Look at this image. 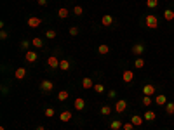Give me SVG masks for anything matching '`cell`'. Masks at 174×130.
I'll return each instance as SVG.
<instances>
[{"label": "cell", "mask_w": 174, "mask_h": 130, "mask_svg": "<svg viewBox=\"0 0 174 130\" xmlns=\"http://www.w3.org/2000/svg\"><path fill=\"white\" fill-rule=\"evenodd\" d=\"M167 103H169V101H167L166 94H157V97H155V104H157V106H166Z\"/></svg>", "instance_id": "52a82bcc"}, {"label": "cell", "mask_w": 174, "mask_h": 130, "mask_svg": "<svg viewBox=\"0 0 174 130\" xmlns=\"http://www.w3.org/2000/svg\"><path fill=\"white\" fill-rule=\"evenodd\" d=\"M164 19L169 21V23L174 21V11L172 9H166V11H164Z\"/></svg>", "instance_id": "e0dca14e"}, {"label": "cell", "mask_w": 174, "mask_h": 130, "mask_svg": "<svg viewBox=\"0 0 174 130\" xmlns=\"http://www.w3.org/2000/svg\"><path fill=\"white\" fill-rule=\"evenodd\" d=\"M143 118H145V122H153V120L157 118V115H155V111L146 109L145 113H143Z\"/></svg>", "instance_id": "8fae6325"}, {"label": "cell", "mask_w": 174, "mask_h": 130, "mask_svg": "<svg viewBox=\"0 0 174 130\" xmlns=\"http://www.w3.org/2000/svg\"><path fill=\"white\" fill-rule=\"evenodd\" d=\"M38 5L45 7V5H47V0H38Z\"/></svg>", "instance_id": "f35d334b"}, {"label": "cell", "mask_w": 174, "mask_h": 130, "mask_svg": "<svg viewBox=\"0 0 174 130\" xmlns=\"http://www.w3.org/2000/svg\"><path fill=\"white\" fill-rule=\"evenodd\" d=\"M82 89H94V82H92V78H89V76L82 78Z\"/></svg>", "instance_id": "7c38bea8"}, {"label": "cell", "mask_w": 174, "mask_h": 130, "mask_svg": "<svg viewBox=\"0 0 174 130\" xmlns=\"http://www.w3.org/2000/svg\"><path fill=\"white\" fill-rule=\"evenodd\" d=\"M113 109L117 111L118 115H122L125 109H127V101H124V99H118L117 103H115V108Z\"/></svg>", "instance_id": "277c9868"}, {"label": "cell", "mask_w": 174, "mask_h": 130, "mask_svg": "<svg viewBox=\"0 0 174 130\" xmlns=\"http://www.w3.org/2000/svg\"><path fill=\"white\" fill-rule=\"evenodd\" d=\"M97 52H99V54H101V55H106V54H108V52H110V47H108L106 43H101V45L97 47Z\"/></svg>", "instance_id": "44dd1931"}, {"label": "cell", "mask_w": 174, "mask_h": 130, "mask_svg": "<svg viewBox=\"0 0 174 130\" xmlns=\"http://www.w3.org/2000/svg\"><path fill=\"white\" fill-rule=\"evenodd\" d=\"M68 90H61V92H59V94H57V99H59V101H66V99H68Z\"/></svg>", "instance_id": "83f0119b"}, {"label": "cell", "mask_w": 174, "mask_h": 130, "mask_svg": "<svg viewBox=\"0 0 174 130\" xmlns=\"http://www.w3.org/2000/svg\"><path fill=\"white\" fill-rule=\"evenodd\" d=\"M59 62H61V61H59V59H57L56 55H51V57H49V59H47V64H49V66H51V68H52V69L59 68Z\"/></svg>", "instance_id": "30bf717a"}, {"label": "cell", "mask_w": 174, "mask_h": 130, "mask_svg": "<svg viewBox=\"0 0 174 130\" xmlns=\"http://www.w3.org/2000/svg\"><path fill=\"white\" fill-rule=\"evenodd\" d=\"M157 5H159V0H146V7L148 9H155Z\"/></svg>", "instance_id": "f1b7e54d"}, {"label": "cell", "mask_w": 174, "mask_h": 130, "mask_svg": "<svg viewBox=\"0 0 174 130\" xmlns=\"http://www.w3.org/2000/svg\"><path fill=\"white\" fill-rule=\"evenodd\" d=\"M37 130H45V128H44V127H42V125H38V127H37Z\"/></svg>", "instance_id": "ab89813d"}, {"label": "cell", "mask_w": 174, "mask_h": 130, "mask_svg": "<svg viewBox=\"0 0 174 130\" xmlns=\"http://www.w3.org/2000/svg\"><path fill=\"white\" fill-rule=\"evenodd\" d=\"M7 36H9V35H7V31H4V30H2V33H0V38H2V40H7Z\"/></svg>", "instance_id": "8d00e7d4"}, {"label": "cell", "mask_w": 174, "mask_h": 130, "mask_svg": "<svg viewBox=\"0 0 174 130\" xmlns=\"http://www.w3.org/2000/svg\"><path fill=\"white\" fill-rule=\"evenodd\" d=\"M146 28H150V30H155V28H159V19H157V16L155 14H148L146 16Z\"/></svg>", "instance_id": "6da1fadb"}, {"label": "cell", "mask_w": 174, "mask_h": 130, "mask_svg": "<svg viewBox=\"0 0 174 130\" xmlns=\"http://www.w3.org/2000/svg\"><path fill=\"white\" fill-rule=\"evenodd\" d=\"M94 90H96L97 94H103V92H104V85H103V83H94Z\"/></svg>", "instance_id": "f546056e"}, {"label": "cell", "mask_w": 174, "mask_h": 130, "mask_svg": "<svg viewBox=\"0 0 174 130\" xmlns=\"http://www.w3.org/2000/svg\"><path fill=\"white\" fill-rule=\"evenodd\" d=\"M25 59H26V62L33 64V62H37V59H38V52H35V50H26V52H25Z\"/></svg>", "instance_id": "7a4b0ae2"}, {"label": "cell", "mask_w": 174, "mask_h": 130, "mask_svg": "<svg viewBox=\"0 0 174 130\" xmlns=\"http://www.w3.org/2000/svg\"><path fill=\"white\" fill-rule=\"evenodd\" d=\"M28 47H30V42H28V40H23V42H21V49L28 50Z\"/></svg>", "instance_id": "d590c367"}, {"label": "cell", "mask_w": 174, "mask_h": 130, "mask_svg": "<svg viewBox=\"0 0 174 130\" xmlns=\"http://www.w3.org/2000/svg\"><path fill=\"white\" fill-rule=\"evenodd\" d=\"M73 14H75V16H82L84 14V9L80 5H75L73 7Z\"/></svg>", "instance_id": "1f68e13d"}, {"label": "cell", "mask_w": 174, "mask_h": 130, "mask_svg": "<svg viewBox=\"0 0 174 130\" xmlns=\"http://www.w3.org/2000/svg\"><path fill=\"white\" fill-rule=\"evenodd\" d=\"M26 24H28L30 28H38V26L42 24V19H40V17H37V16H31V17L28 19Z\"/></svg>", "instance_id": "8992f818"}, {"label": "cell", "mask_w": 174, "mask_h": 130, "mask_svg": "<svg viewBox=\"0 0 174 130\" xmlns=\"http://www.w3.org/2000/svg\"><path fill=\"white\" fill-rule=\"evenodd\" d=\"M131 122H132V125H134V127H141V125L145 123V118L139 116V115H134V116L131 118Z\"/></svg>", "instance_id": "4fadbf2b"}, {"label": "cell", "mask_w": 174, "mask_h": 130, "mask_svg": "<svg viewBox=\"0 0 174 130\" xmlns=\"http://www.w3.org/2000/svg\"><path fill=\"white\" fill-rule=\"evenodd\" d=\"M122 80H124L125 83H131L132 80H134V71H132V69H125L124 73H122Z\"/></svg>", "instance_id": "5b68a950"}, {"label": "cell", "mask_w": 174, "mask_h": 130, "mask_svg": "<svg viewBox=\"0 0 174 130\" xmlns=\"http://www.w3.org/2000/svg\"><path fill=\"white\" fill-rule=\"evenodd\" d=\"M45 36H47V38H56V31L54 30H47V31H45Z\"/></svg>", "instance_id": "d6a6232c"}, {"label": "cell", "mask_w": 174, "mask_h": 130, "mask_svg": "<svg viewBox=\"0 0 174 130\" xmlns=\"http://www.w3.org/2000/svg\"><path fill=\"white\" fill-rule=\"evenodd\" d=\"M164 108H166V113H167V115H174V103H167Z\"/></svg>", "instance_id": "d4e9b609"}, {"label": "cell", "mask_w": 174, "mask_h": 130, "mask_svg": "<svg viewBox=\"0 0 174 130\" xmlns=\"http://www.w3.org/2000/svg\"><path fill=\"white\" fill-rule=\"evenodd\" d=\"M59 120L61 122H70L71 120V111H61V115H59Z\"/></svg>", "instance_id": "ac0fdd59"}, {"label": "cell", "mask_w": 174, "mask_h": 130, "mask_svg": "<svg viewBox=\"0 0 174 130\" xmlns=\"http://www.w3.org/2000/svg\"><path fill=\"white\" fill-rule=\"evenodd\" d=\"M115 96H117V92H115V90H110V92H108V97H110V99H113Z\"/></svg>", "instance_id": "74e56055"}, {"label": "cell", "mask_w": 174, "mask_h": 130, "mask_svg": "<svg viewBox=\"0 0 174 130\" xmlns=\"http://www.w3.org/2000/svg\"><path fill=\"white\" fill-rule=\"evenodd\" d=\"M141 103H143V106H145V108H150V106H152V103H153V101H152V96H145Z\"/></svg>", "instance_id": "603a6c76"}, {"label": "cell", "mask_w": 174, "mask_h": 130, "mask_svg": "<svg viewBox=\"0 0 174 130\" xmlns=\"http://www.w3.org/2000/svg\"><path fill=\"white\" fill-rule=\"evenodd\" d=\"M143 52H145V45L143 43H134L132 45V54L134 55H141Z\"/></svg>", "instance_id": "ba28073f"}, {"label": "cell", "mask_w": 174, "mask_h": 130, "mask_svg": "<svg viewBox=\"0 0 174 130\" xmlns=\"http://www.w3.org/2000/svg\"><path fill=\"white\" fill-rule=\"evenodd\" d=\"M70 35H71V36H77V35H78V28L71 26V28H70Z\"/></svg>", "instance_id": "836d02e7"}, {"label": "cell", "mask_w": 174, "mask_h": 130, "mask_svg": "<svg viewBox=\"0 0 174 130\" xmlns=\"http://www.w3.org/2000/svg\"><path fill=\"white\" fill-rule=\"evenodd\" d=\"M44 113H45V116H47V118H52L56 115L54 108H45V111H44Z\"/></svg>", "instance_id": "4dcf8cb0"}, {"label": "cell", "mask_w": 174, "mask_h": 130, "mask_svg": "<svg viewBox=\"0 0 174 130\" xmlns=\"http://www.w3.org/2000/svg\"><path fill=\"white\" fill-rule=\"evenodd\" d=\"M59 69H63V71H68V69H70V61L63 59V61L59 62Z\"/></svg>", "instance_id": "cb8c5ba5"}, {"label": "cell", "mask_w": 174, "mask_h": 130, "mask_svg": "<svg viewBox=\"0 0 174 130\" xmlns=\"http://www.w3.org/2000/svg\"><path fill=\"white\" fill-rule=\"evenodd\" d=\"M101 24L103 26H111L113 24V17H111L110 14H104L103 17H101Z\"/></svg>", "instance_id": "5bb4252c"}, {"label": "cell", "mask_w": 174, "mask_h": 130, "mask_svg": "<svg viewBox=\"0 0 174 130\" xmlns=\"http://www.w3.org/2000/svg\"><path fill=\"white\" fill-rule=\"evenodd\" d=\"M84 108H85V101H84L82 97H77V99H75V109L77 111H82Z\"/></svg>", "instance_id": "2e32d148"}, {"label": "cell", "mask_w": 174, "mask_h": 130, "mask_svg": "<svg viewBox=\"0 0 174 130\" xmlns=\"http://www.w3.org/2000/svg\"><path fill=\"white\" fill-rule=\"evenodd\" d=\"M40 90L42 92H52L54 90V83L51 82V80H42V83H40Z\"/></svg>", "instance_id": "3957f363"}, {"label": "cell", "mask_w": 174, "mask_h": 130, "mask_svg": "<svg viewBox=\"0 0 174 130\" xmlns=\"http://www.w3.org/2000/svg\"><path fill=\"white\" fill-rule=\"evenodd\" d=\"M57 16H59L61 19H66V17H68V16H70V11H68V9H66V7H61V9L57 11Z\"/></svg>", "instance_id": "ffe728a7"}, {"label": "cell", "mask_w": 174, "mask_h": 130, "mask_svg": "<svg viewBox=\"0 0 174 130\" xmlns=\"http://www.w3.org/2000/svg\"><path fill=\"white\" fill-rule=\"evenodd\" d=\"M99 111H101V115H103V116H110L113 109H111L110 106H101V109H99Z\"/></svg>", "instance_id": "7402d4cb"}, {"label": "cell", "mask_w": 174, "mask_h": 130, "mask_svg": "<svg viewBox=\"0 0 174 130\" xmlns=\"http://www.w3.org/2000/svg\"><path fill=\"white\" fill-rule=\"evenodd\" d=\"M14 76H16L18 80H23V78L26 76V68H25V66L18 68V69H16V73H14Z\"/></svg>", "instance_id": "9a60e30c"}, {"label": "cell", "mask_w": 174, "mask_h": 130, "mask_svg": "<svg viewBox=\"0 0 174 130\" xmlns=\"http://www.w3.org/2000/svg\"><path fill=\"white\" fill-rule=\"evenodd\" d=\"M134 66H136V69L145 68V59H141V57H138V59L134 61Z\"/></svg>", "instance_id": "484cf974"}, {"label": "cell", "mask_w": 174, "mask_h": 130, "mask_svg": "<svg viewBox=\"0 0 174 130\" xmlns=\"http://www.w3.org/2000/svg\"><path fill=\"white\" fill-rule=\"evenodd\" d=\"M143 94H145V96H153V94H155V85H152V83L143 85Z\"/></svg>", "instance_id": "9c48e42d"}, {"label": "cell", "mask_w": 174, "mask_h": 130, "mask_svg": "<svg viewBox=\"0 0 174 130\" xmlns=\"http://www.w3.org/2000/svg\"><path fill=\"white\" fill-rule=\"evenodd\" d=\"M122 128H124V130H132V128H134V125H132V122H129V123H124Z\"/></svg>", "instance_id": "e575fe53"}, {"label": "cell", "mask_w": 174, "mask_h": 130, "mask_svg": "<svg viewBox=\"0 0 174 130\" xmlns=\"http://www.w3.org/2000/svg\"><path fill=\"white\" fill-rule=\"evenodd\" d=\"M31 45H33V47H37V49H40L42 45H44V42H42V38H38V36H37V38H33V40H31Z\"/></svg>", "instance_id": "4316f807"}, {"label": "cell", "mask_w": 174, "mask_h": 130, "mask_svg": "<svg viewBox=\"0 0 174 130\" xmlns=\"http://www.w3.org/2000/svg\"><path fill=\"white\" fill-rule=\"evenodd\" d=\"M122 127H124V123H122L120 120H113V122L110 123V128L111 130H120Z\"/></svg>", "instance_id": "d6986e66"}]
</instances>
